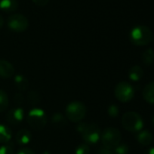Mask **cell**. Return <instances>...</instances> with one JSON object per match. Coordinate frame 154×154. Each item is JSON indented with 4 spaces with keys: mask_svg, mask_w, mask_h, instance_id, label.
Listing matches in <instances>:
<instances>
[{
    "mask_svg": "<svg viewBox=\"0 0 154 154\" xmlns=\"http://www.w3.org/2000/svg\"><path fill=\"white\" fill-rule=\"evenodd\" d=\"M144 154H154V147H151L149 149H147Z\"/></svg>",
    "mask_w": 154,
    "mask_h": 154,
    "instance_id": "f546056e",
    "label": "cell"
},
{
    "mask_svg": "<svg viewBox=\"0 0 154 154\" xmlns=\"http://www.w3.org/2000/svg\"><path fill=\"white\" fill-rule=\"evenodd\" d=\"M114 154H128L129 153V147L125 143H120L114 149Z\"/></svg>",
    "mask_w": 154,
    "mask_h": 154,
    "instance_id": "7402d4cb",
    "label": "cell"
},
{
    "mask_svg": "<svg viewBox=\"0 0 154 154\" xmlns=\"http://www.w3.org/2000/svg\"><path fill=\"white\" fill-rule=\"evenodd\" d=\"M42 154H50V152H49V151H47V150H45V151H43V152H42Z\"/></svg>",
    "mask_w": 154,
    "mask_h": 154,
    "instance_id": "1f68e13d",
    "label": "cell"
},
{
    "mask_svg": "<svg viewBox=\"0 0 154 154\" xmlns=\"http://www.w3.org/2000/svg\"><path fill=\"white\" fill-rule=\"evenodd\" d=\"M109 116H111L112 118H115L116 116H118L119 114V108L117 105L115 104H112L108 107V111H107Z\"/></svg>",
    "mask_w": 154,
    "mask_h": 154,
    "instance_id": "cb8c5ba5",
    "label": "cell"
},
{
    "mask_svg": "<svg viewBox=\"0 0 154 154\" xmlns=\"http://www.w3.org/2000/svg\"><path fill=\"white\" fill-rule=\"evenodd\" d=\"M136 138H137L138 142L142 146H148V145L151 144V142L153 140L152 133L147 130H141L139 132H137Z\"/></svg>",
    "mask_w": 154,
    "mask_h": 154,
    "instance_id": "8fae6325",
    "label": "cell"
},
{
    "mask_svg": "<svg viewBox=\"0 0 154 154\" xmlns=\"http://www.w3.org/2000/svg\"><path fill=\"white\" fill-rule=\"evenodd\" d=\"M27 102L31 105H37L41 102V96L37 92L31 91L27 94Z\"/></svg>",
    "mask_w": 154,
    "mask_h": 154,
    "instance_id": "44dd1931",
    "label": "cell"
},
{
    "mask_svg": "<svg viewBox=\"0 0 154 154\" xmlns=\"http://www.w3.org/2000/svg\"><path fill=\"white\" fill-rule=\"evenodd\" d=\"M75 154H90V147L86 143H83L77 146Z\"/></svg>",
    "mask_w": 154,
    "mask_h": 154,
    "instance_id": "603a6c76",
    "label": "cell"
},
{
    "mask_svg": "<svg viewBox=\"0 0 154 154\" xmlns=\"http://www.w3.org/2000/svg\"><path fill=\"white\" fill-rule=\"evenodd\" d=\"M14 101L17 104H22L24 103V96L21 94H17L14 97Z\"/></svg>",
    "mask_w": 154,
    "mask_h": 154,
    "instance_id": "4316f807",
    "label": "cell"
},
{
    "mask_svg": "<svg viewBox=\"0 0 154 154\" xmlns=\"http://www.w3.org/2000/svg\"><path fill=\"white\" fill-rule=\"evenodd\" d=\"M28 19L21 14H13L8 18V26L14 32H24L28 28Z\"/></svg>",
    "mask_w": 154,
    "mask_h": 154,
    "instance_id": "ba28073f",
    "label": "cell"
},
{
    "mask_svg": "<svg viewBox=\"0 0 154 154\" xmlns=\"http://www.w3.org/2000/svg\"><path fill=\"white\" fill-rule=\"evenodd\" d=\"M3 26H4V18L1 15H0V28H1Z\"/></svg>",
    "mask_w": 154,
    "mask_h": 154,
    "instance_id": "4dcf8cb0",
    "label": "cell"
},
{
    "mask_svg": "<svg viewBox=\"0 0 154 154\" xmlns=\"http://www.w3.org/2000/svg\"><path fill=\"white\" fill-rule=\"evenodd\" d=\"M143 99L149 104L154 105V81L149 83L142 91Z\"/></svg>",
    "mask_w": 154,
    "mask_h": 154,
    "instance_id": "4fadbf2b",
    "label": "cell"
},
{
    "mask_svg": "<svg viewBox=\"0 0 154 154\" xmlns=\"http://www.w3.org/2000/svg\"><path fill=\"white\" fill-rule=\"evenodd\" d=\"M153 39V34L151 30L146 26H136L130 33L131 42L138 46L146 45Z\"/></svg>",
    "mask_w": 154,
    "mask_h": 154,
    "instance_id": "7a4b0ae2",
    "label": "cell"
},
{
    "mask_svg": "<svg viewBox=\"0 0 154 154\" xmlns=\"http://www.w3.org/2000/svg\"><path fill=\"white\" fill-rule=\"evenodd\" d=\"M76 130L82 135L86 144H95L101 139V130L99 126L94 123L80 122L77 125Z\"/></svg>",
    "mask_w": 154,
    "mask_h": 154,
    "instance_id": "6da1fadb",
    "label": "cell"
},
{
    "mask_svg": "<svg viewBox=\"0 0 154 154\" xmlns=\"http://www.w3.org/2000/svg\"><path fill=\"white\" fill-rule=\"evenodd\" d=\"M86 106L79 101H73L67 104L65 109L66 117L72 122H81L86 115Z\"/></svg>",
    "mask_w": 154,
    "mask_h": 154,
    "instance_id": "277c9868",
    "label": "cell"
},
{
    "mask_svg": "<svg viewBox=\"0 0 154 154\" xmlns=\"http://www.w3.org/2000/svg\"><path fill=\"white\" fill-rule=\"evenodd\" d=\"M32 138V134L28 130H20L19 131H17V133L16 134V140L17 142V144L25 146L27 145Z\"/></svg>",
    "mask_w": 154,
    "mask_h": 154,
    "instance_id": "7c38bea8",
    "label": "cell"
},
{
    "mask_svg": "<svg viewBox=\"0 0 154 154\" xmlns=\"http://www.w3.org/2000/svg\"><path fill=\"white\" fill-rule=\"evenodd\" d=\"M101 140L103 147L112 149L121 143L122 134L118 129L114 127H108L101 133Z\"/></svg>",
    "mask_w": 154,
    "mask_h": 154,
    "instance_id": "5b68a950",
    "label": "cell"
},
{
    "mask_svg": "<svg viewBox=\"0 0 154 154\" xmlns=\"http://www.w3.org/2000/svg\"><path fill=\"white\" fill-rule=\"evenodd\" d=\"M114 95L121 103H128L134 97V88L128 82H120L114 89Z\"/></svg>",
    "mask_w": 154,
    "mask_h": 154,
    "instance_id": "8992f818",
    "label": "cell"
},
{
    "mask_svg": "<svg viewBox=\"0 0 154 154\" xmlns=\"http://www.w3.org/2000/svg\"><path fill=\"white\" fill-rule=\"evenodd\" d=\"M0 154H14V149L12 146L5 144L0 146Z\"/></svg>",
    "mask_w": 154,
    "mask_h": 154,
    "instance_id": "d4e9b609",
    "label": "cell"
},
{
    "mask_svg": "<svg viewBox=\"0 0 154 154\" xmlns=\"http://www.w3.org/2000/svg\"><path fill=\"white\" fill-rule=\"evenodd\" d=\"M128 76L130 80L138 82L143 77V69L140 65H133L128 71Z\"/></svg>",
    "mask_w": 154,
    "mask_h": 154,
    "instance_id": "9a60e30c",
    "label": "cell"
},
{
    "mask_svg": "<svg viewBox=\"0 0 154 154\" xmlns=\"http://www.w3.org/2000/svg\"><path fill=\"white\" fill-rule=\"evenodd\" d=\"M17 8H18L17 0H0V9L6 13L14 12Z\"/></svg>",
    "mask_w": 154,
    "mask_h": 154,
    "instance_id": "5bb4252c",
    "label": "cell"
},
{
    "mask_svg": "<svg viewBox=\"0 0 154 154\" xmlns=\"http://www.w3.org/2000/svg\"><path fill=\"white\" fill-rule=\"evenodd\" d=\"M122 124L126 131L132 133H137L142 130L144 122L142 117L138 112H128L122 115Z\"/></svg>",
    "mask_w": 154,
    "mask_h": 154,
    "instance_id": "3957f363",
    "label": "cell"
},
{
    "mask_svg": "<svg viewBox=\"0 0 154 154\" xmlns=\"http://www.w3.org/2000/svg\"><path fill=\"white\" fill-rule=\"evenodd\" d=\"M27 122L28 124L36 130H40L46 125L47 117L45 111L40 108L32 109L27 115Z\"/></svg>",
    "mask_w": 154,
    "mask_h": 154,
    "instance_id": "52a82bcc",
    "label": "cell"
},
{
    "mask_svg": "<svg viewBox=\"0 0 154 154\" xmlns=\"http://www.w3.org/2000/svg\"><path fill=\"white\" fill-rule=\"evenodd\" d=\"M15 85L17 87L18 90L20 91H26L28 86H29V82L28 79L26 78V76L22 75V74H17L15 76Z\"/></svg>",
    "mask_w": 154,
    "mask_h": 154,
    "instance_id": "2e32d148",
    "label": "cell"
},
{
    "mask_svg": "<svg viewBox=\"0 0 154 154\" xmlns=\"http://www.w3.org/2000/svg\"><path fill=\"white\" fill-rule=\"evenodd\" d=\"M51 122L56 127H63L67 124L66 118L61 113H54L51 118Z\"/></svg>",
    "mask_w": 154,
    "mask_h": 154,
    "instance_id": "d6986e66",
    "label": "cell"
},
{
    "mask_svg": "<svg viewBox=\"0 0 154 154\" xmlns=\"http://www.w3.org/2000/svg\"><path fill=\"white\" fill-rule=\"evenodd\" d=\"M33 2L38 7H45L47 5L49 0H33Z\"/></svg>",
    "mask_w": 154,
    "mask_h": 154,
    "instance_id": "f1b7e54d",
    "label": "cell"
},
{
    "mask_svg": "<svg viewBox=\"0 0 154 154\" xmlns=\"http://www.w3.org/2000/svg\"><path fill=\"white\" fill-rule=\"evenodd\" d=\"M25 117V112L22 108H13L7 114L8 122L12 125H19Z\"/></svg>",
    "mask_w": 154,
    "mask_h": 154,
    "instance_id": "9c48e42d",
    "label": "cell"
},
{
    "mask_svg": "<svg viewBox=\"0 0 154 154\" xmlns=\"http://www.w3.org/2000/svg\"><path fill=\"white\" fill-rule=\"evenodd\" d=\"M12 138V131L5 124H0V143H7Z\"/></svg>",
    "mask_w": 154,
    "mask_h": 154,
    "instance_id": "e0dca14e",
    "label": "cell"
},
{
    "mask_svg": "<svg viewBox=\"0 0 154 154\" xmlns=\"http://www.w3.org/2000/svg\"><path fill=\"white\" fill-rule=\"evenodd\" d=\"M15 74V68L11 63L7 60L0 59V77L4 79L10 78Z\"/></svg>",
    "mask_w": 154,
    "mask_h": 154,
    "instance_id": "30bf717a",
    "label": "cell"
},
{
    "mask_svg": "<svg viewBox=\"0 0 154 154\" xmlns=\"http://www.w3.org/2000/svg\"><path fill=\"white\" fill-rule=\"evenodd\" d=\"M9 105V100L6 92L0 89V112H5Z\"/></svg>",
    "mask_w": 154,
    "mask_h": 154,
    "instance_id": "ffe728a7",
    "label": "cell"
},
{
    "mask_svg": "<svg viewBox=\"0 0 154 154\" xmlns=\"http://www.w3.org/2000/svg\"><path fill=\"white\" fill-rule=\"evenodd\" d=\"M141 59L146 66L151 65L154 62V50L152 48L146 49L141 54Z\"/></svg>",
    "mask_w": 154,
    "mask_h": 154,
    "instance_id": "ac0fdd59",
    "label": "cell"
},
{
    "mask_svg": "<svg viewBox=\"0 0 154 154\" xmlns=\"http://www.w3.org/2000/svg\"><path fill=\"white\" fill-rule=\"evenodd\" d=\"M97 154H114V152L112 151V149L105 148V147H102L98 149Z\"/></svg>",
    "mask_w": 154,
    "mask_h": 154,
    "instance_id": "484cf974",
    "label": "cell"
},
{
    "mask_svg": "<svg viewBox=\"0 0 154 154\" xmlns=\"http://www.w3.org/2000/svg\"><path fill=\"white\" fill-rule=\"evenodd\" d=\"M152 124H153V126H154V116L152 117Z\"/></svg>",
    "mask_w": 154,
    "mask_h": 154,
    "instance_id": "d6a6232c",
    "label": "cell"
},
{
    "mask_svg": "<svg viewBox=\"0 0 154 154\" xmlns=\"http://www.w3.org/2000/svg\"><path fill=\"white\" fill-rule=\"evenodd\" d=\"M17 154H35L33 149L29 148H22Z\"/></svg>",
    "mask_w": 154,
    "mask_h": 154,
    "instance_id": "83f0119b",
    "label": "cell"
}]
</instances>
